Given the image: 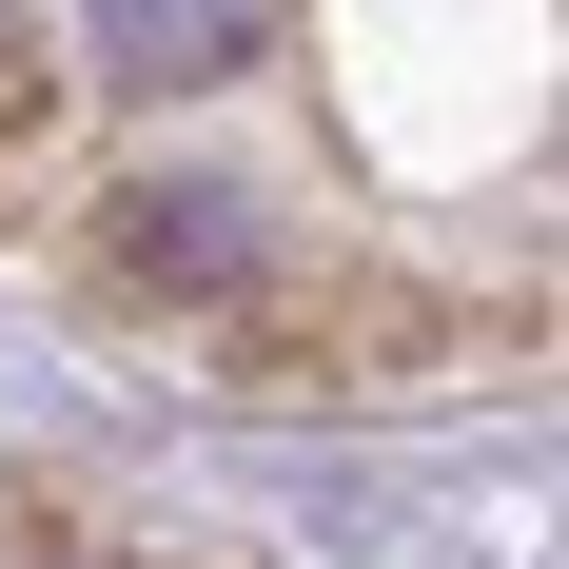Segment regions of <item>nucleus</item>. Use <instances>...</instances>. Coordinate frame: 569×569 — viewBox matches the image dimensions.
<instances>
[{
	"label": "nucleus",
	"mask_w": 569,
	"mask_h": 569,
	"mask_svg": "<svg viewBox=\"0 0 569 569\" xmlns=\"http://www.w3.org/2000/svg\"><path fill=\"white\" fill-rule=\"evenodd\" d=\"M99 276L118 295H158V315H276L295 295V217L276 197H236V177H118L99 197Z\"/></svg>",
	"instance_id": "1"
},
{
	"label": "nucleus",
	"mask_w": 569,
	"mask_h": 569,
	"mask_svg": "<svg viewBox=\"0 0 569 569\" xmlns=\"http://www.w3.org/2000/svg\"><path fill=\"white\" fill-rule=\"evenodd\" d=\"M99 40V79L118 99H217V79H256V59L295 40L276 0H118V20H79Z\"/></svg>",
	"instance_id": "2"
},
{
	"label": "nucleus",
	"mask_w": 569,
	"mask_h": 569,
	"mask_svg": "<svg viewBox=\"0 0 569 569\" xmlns=\"http://www.w3.org/2000/svg\"><path fill=\"white\" fill-rule=\"evenodd\" d=\"M40 118V20H0V138Z\"/></svg>",
	"instance_id": "3"
}]
</instances>
